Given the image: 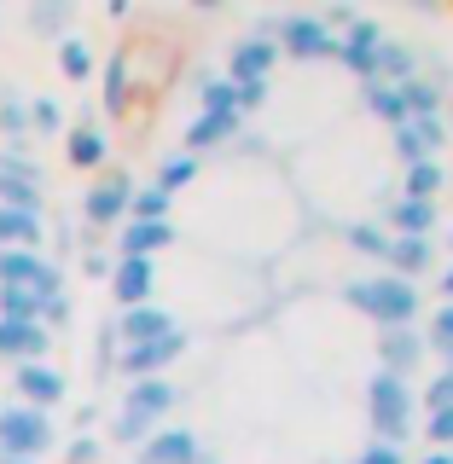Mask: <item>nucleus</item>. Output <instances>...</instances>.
<instances>
[{"instance_id":"obj_21","label":"nucleus","mask_w":453,"mask_h":464,"mask_svg":"<svg viewBox=\"0 0 453 464\" xmlns=\"http://www.w3.org/2000/svg\"><path fill=\"white\" fill-rule=\"evenodd\" d=\"M0 134L6 145H29V93L18 87H0Z\"/></svg>"},{"instance_id":"obj_9","label":"nucleus","mask_w":453,"mask_h":464,"mask_svg":"<svg viewBox=\"0 0 453 464\" xmlns=\"http://www.w3.org/2000/svg\"><path fill=\"white\" fill-rule=\"evenodd\" d=\"M378 47H384V29H378L372 18H355L338 35V47H331V58H338L343 70H355L360 82H372V58H378Z\"/></svg>"},{"instance_id":"obj_26","label":"nucleus","mask_w":453,"mask_h":464,"mask_svg":"<svg viewBox=\"0 0 453 464\" xmlns=\"http://www.w3.org/2000/svg\"><path fill=\"white\" fill-rule=\"evenodd\" d=\"M198 180V157L192 151H169L163 163H157V192H181V186H192Z\"/></svg>"},{"instance_id":"obj_10","label":"nucleus","mask_w":453,"mask_h":464,"mask_svg":"<svg viewBox=\"0 0 453 464\" xmlns=\"http://www.w3.org/2000/svg\"><path fill=\"white\" fill-rule=\"evenodd\" d=\"M47 348H53L47 325H35V319H0V360L35 366V360H47Z\"/></svg>"},{"instance_id":"obj_3","label":"nucleus","mask_w":453,"mask_h":464,"mask_svg":"<svg viewBox=\"0 0 453 464\" xmlns=\"http://www.w3.org/2000/svg\"><path fill=\"white\" fill-rule=\"evenodd\" d=\"M367 412H372L378 441L401 447V441H407V430H413V412H419V401H413V389H407V377L378 372L372 383H367Z\"/></svg>"},{"instance_id":"obj_28","label":"nucleus","mask_w":453,"mask_h":464,"mask_svg":"<svg viewBox=\"0 0 453 464\" xmlns=\"http://www.w3.org/2000/svg\"><path fill=\"white\" fill-rule=\"evenodd\" d=\"M128 99H134V87H128V47L105 64V111L111 116H123L128 111Z\"/></svg>"},{"instance_id":"obj_24","label":"nucleus","mask_w":453,"mask_h":464,"mask_svg":"<svg viewBox=\"0 0 453 464\" xmlns=\"http://www.w3.org/2000/svg\"><path fill=\"white\" fill-rule=\"evenodd\" d=\"M232 134H239V116H198L192 128H186V151H215V145H227Z\"/></svg>"},{"instance_id":"obj_35","label":"nucleus","mask_w":453,"mask_h":464,"mask_svg":"<svg viewBox=\"0 0 453 464\" xmlns=\"http://www.w3.org/2000/svg\"><path fill=\"white\" fill-rule=\"evenodd\" d=\"M425 441H430V453H453V406H436L425 418Z\"/></svg>"},{"instance_id":"obj_44","label":"nucleus","mask_w":453,"mask_h":464,"mask_svg":"<svg viewBox=\"0 0 453 464\" xmlns=\"http://www.w3.org/2000/svg\"><path fill=\"white\" fill-rule=\"evenodd\" d=\"M41 325H47V331H58V325H70V296H53L47 308H41Z\"/></svg>"},{"instance_id":"obj_22","label":"nucleus","mask_w":453,"mask_h":464,"mask_svg":"<svg viewBox=\"0 0 453 464\" xmlns=\"http://www.w3.org/2000/svg\"><path fill=\"white\" fill-rule=\"evenodd\" d=\"M448 186V169L442 157H430V163H413L401 174V198H419V203H436V192Z\"/></svg>"},{"instance_id":"obj_27","label":"nucleus","mask_w":453,"mask_h":464,"mask_svg":"<svg viewBox=\"0 0 453 464\" xmlns=\"http://www.w3.org/2000/svg\"><path fill=\"white\" fill-rule=\"evenodd\" d=\"M53 296H35V290L24 285H0V319H35L41 325V308H47Z\"/></svg>"},{"instance_id":"obj_25","label":"nucleus","mask_w":453,"mask_h":464,"mask_svg":"<svg viewBox=\"0 0 453 464\" xmlns=\"http://www.w3.org/2000/svg\"><path fill=\"white\" fill-rule=\"evenodd\" d=\"M58 70H64V82H94V47L82 35H64L58 41Z\"/></svg>"},{"instance_id":"obj_38","label":"nucleus","mask_w":453,"mask_h":464,"mask_svg":"<svg viewBox=\"0 0 453 464\" xmlns=\"http://www.w3.org/2000/svg\"><path fill=\"white\" fill-rule=\"evenodd\" d=\"M152 430H163V424H145V418H128V412H116V424H111V435H116L123 447H140Z\"/></svg>"},{"instance_id":"obj_43","label":"nucleus","mask_w":453,"mask_h":464,"mask_svg":"<svg viewBox=\"0 0 453 464\" xmlns=\"http://www.w3.org/2000/svg\"><path fill=\"white\" fill-rule=\"evenodd\" d=\"M360 464H407L401 447H389V441H372L367 453H360Z\"/></svg>"},{"instance_id":"obj_47","label":"nucleus","mask_w":453,"mask_h":464,"mask_svg":"<svg viewBox=\"0 0 453 464\" xmlns=\"http://www.w3.org/2000/svg\"><path fill=\"white\" fill-rule=\"evenodd\" d=\"M442 296H448V302H453V267H448V273H442Z\"/></svg>"},{"instance_id":"obj_15","label":"nucleus","mask_w":453,"mask_h":464,"mask_svg":"<svg viewBox=\"0 0 453 464\" xmlns=\"http://www.w3.org/2000/svg\"><path fill=\"white\" fill-rule=\"evenodd\" d=\"M273 58H280V41H261V35L239 41V47H232V64H227V82L232 87H239V82H268Z\"/></svg>"},{"instance_id":"obj_12","label":"nucleus","mask_w":453,"mask_h":464,"mask_svg":"<svg viewBox=\"0 0 453 464\" xmlns=\"http://www.w3.org/2000/svg\"><path fill=\"white\" fill-rule=\"evenodd\" d=\"M174 401H181V389H174L169 377H140V383L123 389V412L145 418V424H163V418L174 412Z\"/></svg>"},{"instance_id":"obj_30","label":"nucleus","mask_w":453,"mask_h":464,"mask_svg":"<svg viewBox=\"0 0 453 464\" xmlns=\"http://www.w3.org/2000/svg\"><path fill=\"white\" fill-rule=\"evenodd\" d=\"M0 209L41 215V209H47V186H29V180H0Z\"/></svg>"},{"instance_id":"obj_48","label":"nucleus","mask_w":453,"mask_h":464,"mask_svg":"<svg viewBox=\"0 0 453 464\" xmlns=\"http://www.w3.org/2000/svg\"><path fill=\"white\" fill-rule=\"evenodd\" d=\"M425 464H453V453H430V459H425Z\"/></svg>"},{"instance_id":"obj_32","label":"nucleus","mask_w":453,"mask_h":464,"mask_svg":"<svg viewBox=\"0 0 453 464\" xmlns=\"http://www.w3.org/2000/svg\"><path fill=\"white\" fill-rule=\"evenodd\" d=\"M169 192H157V186H134V203H128V221H169Z\"/></svg>"},{"instance_id":"obj_40","label":"nucleus","mask_w":453,"mask_h":464,"mask_svg":"<svg viewBox=\"0 0 453 464\" xmlns=\"http://www.w3.org/2000/svg\"><path fill=\"white\" fill-rule=\"evenodd\" d=\"M413 128H419V140L430 145V157H436V151H442V145H448V116H419Z\"/></svg>"},{"instance_id":"obj_49","label":"nucleus","mask_w":453,"mask_h":464,"mask_svg":"<svg viewBox=\"0 0 453 464\" xmlns=\"http://www.w3.org/2000/svg\"><path fill=\"white\" fill-rule=\"evenodd\" d=\"M0 464H29V459H0Z\"/></svg>"},{"instance_id":"obj_37","label":"nucleus","mask_w":453,"mask_h":464,"mask_svg":"<svg viewBox=\"0 0 453 464\" xmlns=\"http://www.w3.org/2000/svg\"><path fill=\"white\" fill-rule=\"evenodd\" d=\"M425 348H436V354H448V348H453V302H442V308H436V319H430V337H425Z\"/></svg>"},{"instance_id":"obj_6","label":"nucleus","mask_w":453,"mask_h":464,"mask_svg":"<svg viewBox=\"0 0 453 464\" xmlns=\"http://www.w3.org/2000/svg\"><path fill=\"white\" fill-rule=\"evenodd\" d=\"M12 389H18V406H35V412H58L70 395V377L53 366V360H35V366L12 372Z\"/></svg>"},{"instance_id":"obj_19","label":"nucleus","mask_w":453,"mask_h":464,"mask_svg":"<svg viewBox=\"0 0 453 464\" xmlns=\"http://www.w3.org/2000/svg\"><path fill=\"white\" fill-rule=\"evenodd\" d=\"M41 215L24 209H0V250H41Z\"/></svg>"},{"instance_id":"obj_4","label":"nucleus","mask_w":453,"mask_h":464,"mask_svg":"<svg viewBox=\"0 0 453 464\" xmlns=\"http://www.w3.org/2000/svg\"><path fill=\"white\" fill-rule=\"evenodd\" d=\"M128 203H134V180L116 169V174H99V180L82 192V215H87V227L111 232V227L128 221Z\"/></svg>"},{"instance_id":"obj_8","label":"nucleus","mask_w":453,"mask_h":464,"mask_svg":"<svg viewBox=\"0 0 453 464\" xmlns=\"http://www.w3.org/2000/svg\"><path fill=\"white\" fill-rule=\"evenodd\" d=\"M198 459H203V447H198V435L186 430V424L152 430L140 441V453H134V464H198Z\"/></svg>"},{"instance_id":"obj_23","label":"nucleus","mask_w":453,"mask_h":464,"mask_svg":"<svg viewBox=\"0 0 453 464\" xmlns=\"http://www.w3.org/2000/svg\"><path fill=\"white\" fill-rule=\"evenodd\" d=\"M396 93H401V105H407V116H413V122H419V116H442V82H430V76H413V82H401L396 87Z\"/></svg>"},{"instance_id":"obj_34","label":"nucleus","mask_w":453,"mask_h":464,"mask_svg":"<svg viewBox=\"0 0 453 464\" xmlns=\"http://www.w3.org/2000/svg\"><path fill=\"white\" fill-rule=\"evenodd\" d=\"M349 250L384 261V256H389V232H384V227H372V221H360V227H349Z\"/></svg>"},{"instance_id":"obj_18","label":"nucleus","mask_w":453,"mask_h":464,"mask_svg":"<svg viewBox=\"0 0 453 464\" xmlns=\"http://www.w3.org/2000/svg\"><path fill=\"white\" fill-rule=\"evenodd\" d=\"M389 227H396V238H430V232H436V203L396 198V203H389Z\"/></svg>"},{"instance_id":"obj_20","label":"nucleus","mask_w":453,"mask_h":464,"mask_svg":"<svg viewBox=\"0 0 453 464\" xmlns=\"http://www.w3.org/2000/svg\"><path fill=\"white\" fill-rule=\"evenodd\" d=\"M384 261L396 267V279L413 285L419 273L430 267V238H396V232H389V256H384Z\"/></svg>"},{"instance_id":"obj_39","label":"nucleus","mask_w":453,"mask_h":464,"mask_svg":"<svg viewBox=\"0 0 453 464\" xmlns=\"http://www.w3.org/2000/svg\"><path fill=\"white\" fill-rule=\"evenodd\" d=\"M64 24H70V6H58V0H53V6H35V12H29V29H41V35H58Z\"/></svg>"},{"instance_id":"obj_41","label":"nucleus","mask_w":453,"mask_h":464,"mask_svg":"<svg viewBox=\"0 0 453 464\" xmlns=\"http://www.w3.org/2000/svg\"><path fill=\"white\" fill-rule=\"evenodd\" d=\"M425 406L436 412V406H453V366H442L430 377V389H425Z\"/></svg>"},{"instance_id":"obj_45","label":"nucleus","mask_w":453,"mask_h":464,"mask_svg":"<svg viewBox=\"0 0 453 464\" xmlns=\"http://www.w3.org/2000/svg\"><path fill=\"white\" fill-rule=\"evenodd\" d=\"M82 267L94 273V279H111V267H116V261H111V256H99L94 244H87V250H82Z\"/></svg>"},{"instance_id":"obj_16","label":"nucleus","mask_w":453,"mask_h":464,"mask_svg":"<svg viewBox=\"0 0 453 464\" xmlns=\"http://www.w3.org/2000/svg\"><path fill=\"white\" fill-rule=\"evenodd\" d=\"M378 360H384V372H389V377H407V372H419V360H425V337H419L413 325H401V331H384V337H378Z\"/></svg>"},{"instance_id":"obj_2","label":"nucleus","mask_w":453,"mask_h":464,"mask_svg":"<svg viewBox=\"0 0 453 464\" xmlns=\"http://www.w3.org/2000/svg\"><path fill=\"white\" fill-rule=\"evenodd\" d=\"M53 441H58V430H53V412H35V406H18V401H6L0 406V459H47L53 453Z\"/></svg>"},{"instance_id":"obj_36","label":"nucleus","mask_w":453,"mask_h":464,"mask_svg":"<svg viewBox=\"0 0 453 464\" xmlns=\"http://www.w3.org/2000/svg\"><path fill=\"white\" fill-rule=\"evenodd\" d=\"M396 157H401V169L430 163V145L419 140V128H413V122H401V128H396Z\"/></svg>"},{"instance_id":"obj_31","label":"nucleus","mask_w":453,"mask_h":464,"mask_svg":"<svg viewBox=\"0 0 453 464\" xmlns=\"http://www.w3.org/2000/svg\"><path fill=\"white\" fill-rule=\"evenodd\" d=\"M198 99H203V111H198V116H239V87H232L227 76H210Z\"/></svg>"},{"instance_id":"obj_13","label":"nucleus","mask_w":453,"mask_h":464,"mask_svg":"<svg viewBox=\"0 0 453 464\" xmlns=\"http://www.w3.org/2000/svg\"><path fill=\"white\" fill-rule=\"evenodd\" d=\"M169 331H174V314H169V308H157V302H145V308L116 314L111 337H116V348H134V343H157V337H169Z\"/></svg>"},{"instance_id":"obj_1","label":"nucleus","mask_w":453,"mask_h":464,"mask_svg":"<svg viewBox=\"0 0 453 464\" xmlns=\"http://www.w3.org/2000/svg\"><path fill=\"white\" fill-rule=\"evenodd\" d=\"M349 308L378 319L384 331H401V325L419 319V285L396 279V273H389V279H355L349 285Z\"/></svg>"},{"instance_id":"obj_5","label":"nucleus","mask_w":453,"mask_h":464,"mask_svg":"<svg viewBox=\"0 0 453 464\" xmlns=\"http://www.w3.org/2000/svg\"><path fill=\"white\" fill-rule=\"evenodd\" d=\"M186 354V331L174 325L169 337H157V343H134V348H116V372L128 377V383H140V377H163L174 360Z\"/></svg>"},{"instance_id":"obj_42","label":"nucleus","mask_w":453,"mask_h":464,"mask_svg":"<svg viewBox=\"0 0 453 464\" xmlns=\"http://www.w3.org/2000/svg\"><path fill=\"white\" fill-rule=\"evenodd\" d=\"M64 464H99V441L94 435H76V441L64 447Z\"/></svg>"},{"instance_id":"obj_29","label":"nucleus","mask_w":453,"mask_h":464,"mask_svg":"<svg viewBox=\"0 0 453 464\" xmlns=\"http://www.w3.org/2000/svg\"><path fill=\"white\" fill-rule=\"evenodd\" d=\"M360 93H367V111H372V116H384L389 128L413 122V116H407V105H401V93H396V87H384V82H367V87H360Z\"/></svg>"},{"instance_id":"obj_7","label":"nucleus","mask_w":453,"mask_h":464,"mask_svg":"<svg viewBox=\"0 0 453 464\" xmlns=\"http://www.w3.org/2000/svg\"><path fill=\"white\" fill-rule=\"evenodd\" d=\"M331 47H338V35L326 29V18H314V12L280 18V53L302 58V64H314V58H331Z\"/></svg>"},{"instance_id":"obj_46","label":"nucleus","mask_w":453,"mask_h":464,"mask_svg":"<svg viewBox=\"0 0 453 464\" xmlns=\"http://www.w3.org/2000/svg\"><path fill=\"white\" fill-rule=\"evenodd\" d=\"M268 99V82H239V111H256Z\"/></svg>"},{"instance_id":"obj_50","label":"nucleus","mask_w":453,"mask_h":464,"mask_svg":"<svg viewBox=\"0 0 453 464\" xmlns=\"http://www.w3.org/2000/svg\"><path fill=\"white\" fill-rule=\"evenodd\" d=\"M198 464H215V459H198Z\"/></svg>"},{"instance_id":"obj_33","label":"nucleus","mask_w":453,"mask_h":464,"mask_svg":"<svg viewBox=\"0 0 453 464\" xmlns=\"http://www.w3.org/2000/svg\"><path fill=\"white\" fill-rule=\"evenodd\" d=\"M29 134H64V105L58 99H29Z\"/></svg>"},{"instance_id":"obj_51","label":"nucleus","mask_w":453,"mask_h":464,"mask_svg":"<svg viewBox=\"0 0 453 464\" xmlns=\"http://www.w3.org/2000/svg\"><path fill=\"white\" fill-rule=\"evenodd\" d=\"M448 238H453V232H448Z\"/></svg>"},{"instance_id":"obj_17","label":"nucleus","mask_w":453,"mask_h":464,"mask_svg":"<svg viewBox=\"0 0 453 464\" xmlns=\"http://www.w3.org/2000/svg\"><path fill=\"white\" fill-rule=\"evenodd\" d=\"M64 157H70V169H105V157H111L105 128H99V122H76L64 134Z\"/></svg>"},{"instance_id":"obj_11","label":"nucleus","mask_w":453,"mask_h":464,"mask_svg":"<svg viewBox=\"0 0 453 464\" xmlns=\"http://www.w3.org/2000/svg\"><path fill=\"white\" fill-rule=\"evenodd\" d=\"M152 290H157V261H140V256H123L111 267V296H116V308H145L152 302Z\"/></svg>"},{"instance_id":"obj_14","label":"nucleus","mask_w":453,"mask_h":464,"mask_svg":"<svg viewBox=\"0 0 453 464\" xmlns=\"http://www.w3.org/2000/svg\"><path fill=\"white\" fill-rule=\"evenodd\" d=\"M169 244H174L169 221H123V232H116V261H123V256L152 261L157 250H169Z\"/></svg>"}]
</instances>
